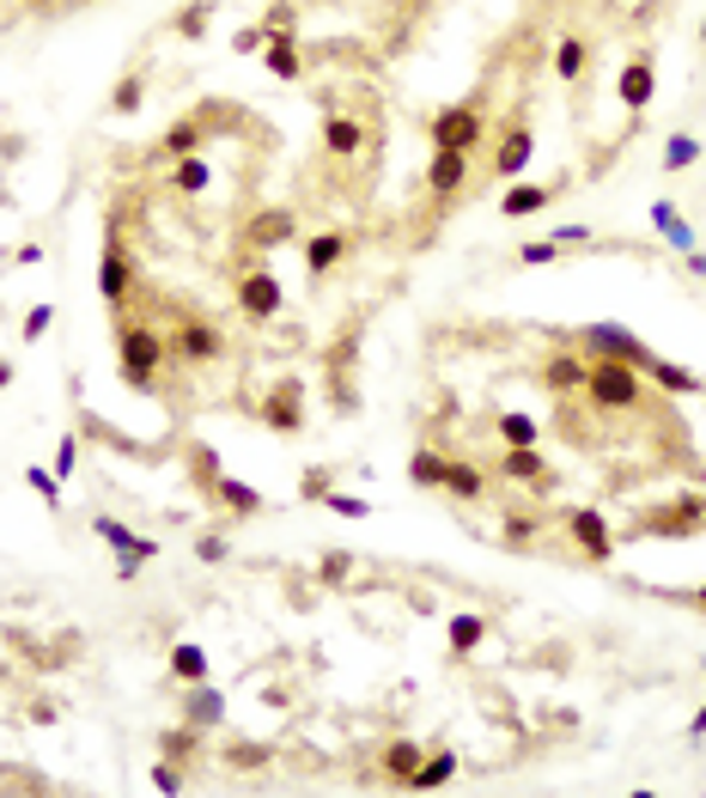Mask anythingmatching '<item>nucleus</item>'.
Here are the masks:
<instances>
[{"label":"nucleus","mask_w":706,"mask_h":798,"mask_svg":"<svg viewBox=\"0 0 706 798\" xmlns=\"http://www.w3.org/2000/svg\"><path fill=\"white\" fill-rule=\"evenodd\" d=\"M530 153H537V134L523 129V122H511L494 146V177H518V171L530 165Z\"/></svg>","instance_id":"19"},{"label":"nucleus","mask_w":706,"mask_h":798,"mask_svg":"<svg viewBox=\"0 0 706 798\" xmlns=\"http://www.w3.org/2000/svg\"><path fill=\"white\" fill-rule=\"evenodd\" d=\"M566 537H573V549L585 555V561H609L615 555V531H609V518H603L597 506L566 512Z\"/></svg>","instance_id":"10"},{"label":"nucleus","mask_w":706,"mask_h":798,"mask_svg":"<svg viewBox=\"0 0 706 798\" xmlns=\"http://www.w3.org/2000/svg\"><path fill=\"white\" fill-rule=\"evenodd\" d=\"M445 463L451 458H439L432 446H420L415 458H408V482H415V488H445Z\"/></svg>","instance_id":"35"},{"label":"nucleus","mask_w":706,"mask_h":798,"mask_svg":"<svg viewBox=\"0 0 706 798\" xmlns=\"http://www.w3.org/2000/svg\"><path fill=\"white\" fill-rule=\"evenodd\" d=\"M591 360V353H585ZM585 396L597 415H628V408H640V396H646V379H640V367H628V360H591V372H585Z\"/></svg>","instance_id":"2"},{"label":"nucleus","mask_w":706,"mask_h":798,"mask_svg":"<svg viewBox=\"0 0 706 798\" xmlns=\"http://www.w3.org/2000/svg\"><path fill=\"white\" fill-rule=\"evenodd\" d=\"M153 792H165V798L184 792V762H165V756H158L153 762Z\"/></svg>","instance_id":"41"},{"label":"nucleus","mask_w":706,"mask_h":798,"mask_svg":"<svg viewBox=\"0 0 706 798\" xmlns=\"http://www.w3.org/2000/svg\"><path fill=\"white\" fill-rule=\"evenodd\" d=\"M585 372H591L585 353H554L549 367H542V384L561 391V396H578V391H585Z\"/></svg>","instance_id":"23"},{"label":"nucleus","mask_w":706,"mask_h":798,"mask_svg":"<svg viewBox=\"0 0 706 798\" xmlns=\"http://www.w3.org/2000/svg\"><path fill=\"white\" fill-rule=\"evenodd\" d=\"M293 238H299V220H293L287 208H262L256 220L244 226V244H250V250H256V244H262V250H275V244H293Z\"/></svg>","instance_id":"18"},{"label":"nucleus","mask_w":706,"mask_h":798,"mask_svg":"<svg viewBox=\"0 0 706 798\" xmlns=\"http://www.w3.org/2000/svg\"><path fill=\"white\" fill-rule=\"evenodd\" d=\"M49 324H55V305H31V311H25V341H43V336H49Z\"/></svg>","instance_id":"48"},{"label":"nucleus","mask_w":706,"mask_h":798,"mask_svg":"<svg viewBox=\"0 0 706 798\" xmlns=\"http://www.w3.org/2000/svg\"><path fill=\"white\" fill-rule=\"evenodd\" d=\"M701 524H706V500H701V494H676L664 512H652V518L633 524V537H652V543H688V537H701Z\"/></svg>","instance_id":"5"},{"label":"nucleus","mask_w":706,"mask_h":798,"mask_svg":"<svg viewBox=\"0 0 706 798\" xmlns=\"http://www.w3.org/2000/svg\"><path fill=\"white\" fill-rule=\"evenodd\" d=\"M79 7H92V0H79Z\"/></svg>","instance_id":"61"},{"label":"nucleus","mask_w":706,"mask_h":798,"mask_svg":"<svg viewBox=\"0 0 706 798\" xmlns=\"http://www.w3.org/2000/svg\"><path fill=\"white\" fill-rule=\"evenodd\" d=\"M232 762H238V768H262V762H268V750H262V744H238Z\"/></svg>","instance_id":"51"},{"label":"nucleus","mask_w":706,"mask_h":798,"mask_svg":"<svg viewBox=\"0 0 706 798\" xmlns=\"http://www.w3.org/2000/svg\"><path fill=\"white\" fill-rule=\"evenodd\" d=\"M457 780V756L451 750H432V756H420V768L408 774V792H439V786Z\"/></svg>","instance_id":"24"},{"label":"nucleus","mask_w":706,"mask_h":798,"mask_svg":"<svg viewBox=\"0 0 706 798\" xmlns=\"http://www.w3.org/2000/svg\"><path fill=\"white\" fill-rule=\"evenodd\" d=\"M141 105H146V67H134V74H122V79H117V92H110V110H117V117H134Z\"/></svg>","instance_id":"36"},{"label":"nucleus","mask_w":706,"mask_h":798,"mask_svg":"<svg viewBox=\"0 0 706 798\" xmlns=\"http://www.w3.org/2000/svg\"><path fill=\"white\" fill-rule=\"evenodd\" d=\"M329 494V470H305L299 475V500H323Z\"/></svg>","instance_id":"49"},{"label":"nucleus","mask_w":706,"mask_h":798,"mask_svg":"<svg viewBox=\"0 0 706 798\" xmlns=\"http://www.w3.org/2000/svg\"><path fill=\"white\" fill-rule=\"evenodd\" d=\"M196 744H201L196 725H177V732L158 737V756H165V762H189V756H196Z\"/></svg>","instance_id":"37"},{"label":"nucleus","mask_w":706,"mask_h":798,"mask_svg":"<svg viewBox=\"0 0 706 798\" xmlns=\"http://www.w3.org/2000/svg\"><path fill=\"white\" fill-rule=\"evenodd\" d=\"M664 238H670V244H676V250H682V256H688V250H694V226H688V220H682V214H676V220H670V226H664Z\"/></svg>","instance_id":"50"},{"label":"nucleus","mask_w":706,"mask_h":798,"mask_svg":"<svg viewBox=\"0 0 706 798\" xmlns=\"http://www.w3.org/2000/svg\"><path fill=\"white\" fill-rule=\"evenodd\" d=\"M348 555H329V561H323V579H329V586H335V579H348Z\"/></svg>","instance_id":"54"},{"label":"nucleus","mask_w":706,"mask_h":798,"mask_svg":"<svg viewBox=\"0 0 706 798\" xmlns=\"http://www.w3.org/2000/svg\"><path fill=\"white\" fill-rule=\"evenodd\" d=\"M170 677H177V682H201V677H208V653H201L196 641H177V646H170Z\"/></svg>","instance_id":"33"},{"label":"nucleus","mask_w":706,"mask_h":798,"mask_svg":"<svg viewBox=\"0 0 706 798\" xmlns=\"http://www.w3.org/2000/svg\"><path fill=\"white\" fill-rule=\"evenodd\" d=\"M561 256V244H554V238H530V244H518V262L523 269H537V262H554Z\"/></svg>","instance_id":"44"},{"label":"nucleus","mask_w":706,"mask_h":798,"mask_svg":"<svg viewBox=\"0 0 706 798\" xmlns=\"http://www.w3.org/2000/svg\"><path fill=\"white\" fill-rule=\"evenodd\" d=\"M92 537L117 555V579H134L146 561H158V537H141V531H129V524L110 518V512H98V518H92Z\"/></svg>","instance_id":"4"},{"label":"nucleus","mask_w":706,"mask_h":798,"mask_svg":"<svg viewBox=\"0 0 706 798\" xmlns=\"http://www.w3.org/2000/svg\"><path fill=\"white\" fill-rule=\"evenodd\" d=\"M170 353H184L189 367H213V360H225V329L189 317V324L170 329Z\"/></svg>","instance_id":"9"},{"label":"nucleus","mask_w":706,"mask_h":798,"mask_svg":"<svg viewBox=\"0 0 706 798\" xmlns=\"http://www.w3.org/2000/svg\"><path fill=\"white\" fill-rule=\"evenodd\" d=\"M225 555H232V543H225L220 531H201L196 537V561H225Z\"/></svg>","instance_id":"46"},{"label":"nucleus","mask_w":706,"mask_h":798,"mask_svg":"<svg viewBox=\"0 0 706 798\" xmlns=\"http://www.w3.org/2000/svg\"><path fill=\"white\" fill-rule=\"evenodd\" d=\"M463 184H470V153H457V146H432V158H427V196L432 201H457Z\"/></svg>","instance_id":"11"},{"label":"nucleus","mask_w":706,"mask_h":798,"mask_svg":"<svg viewBox=\"0 0 706 798\" xmlns=\"http://www.w3.org/2000/svg\"><path fill=\"white\" fill-rule=\"evenodd\" d=\"M323 506L329 512H335V518H353V524H360V518H366V500H360V494H335V488H329V494H323Z\"/></svg>","instance_id":"42"},{"label":"nucleus","mask_w":706,"mask_h":798,"mask_svg":"<svg viewBox=\"0 0 706 798\" xmlns=\"http://www.w3.org/2000/svg\"><path fill=\"white\" fill-rule=\"evenodd\" d=\"M98 293H104L110 311H122L134 293V269H129V250H122V238H104V256H98Z\"/></svg>","instance_id":"12"},{"label":"nucleus","mask_w":706,"mask_h":798,"mask_svg":"<svg viewBox=\"0 0 706 798\" xmlns=\"http://www.w3.org/2000/svg\"><path fill=\"white\" fill-rule=\"evenodd\" d=\"M213 500H220V506H232L238 518H256V512L268 506V500H262L250 482H238V475H220V482H213Z\"/></svg>","instance_id":"27"},{"label":"nucleus","mask_w":706,"mask_h":798,"mask_svg":"<svg viewBox=\"0 0 706 798\" xmlns=\"http://www.w3.org/2000/svg\"><path fill=\"white\" fill-rule=\"evenodd\" d=\"M208 25H213V0H189L184 13L170 19V31H177L184 43H201V37H208Z\"/></svg>","instance_id":"34"},{"label":"nucleus","mask_w":706,"mask_h":798,"mask_svg":"<svg viewBox=\"0 0 706 798\" xmlns=\"http://www.w3.org/2000/svg\"><path fill=\"white\" fill-rule=\"evenodd\" d=\"M615 98H621V110L628 117H646L658 98V67H652V50H633L628 67H621V79H615Z\"/></svg>","instance_id":"8"},{"label":"nucleus","mask_w":706,"mask_h":798,"mask_svg":"<svg viewBox=\"0 0 706 798\" xmlns=\"http://www.w3.org/2000/svg\"><path fill=\"white\" fill-rule=\"evenodd\" d=\"M7 384H13V367H7V360H0V391H7Z\"/></svg>","instance_id":"58"},{"label":"nucleus","mask_w":706,"mask_h":798,"mask_svg":"<svg viewBox=\"0 0 706 798\" xmlns=\"http://www.w3.org/2000/svg\"><path fill=\"white\" fill-rule=\"evenodd\" d=\"M694 158H701V141H694L688 129H682V134H670V141H664V171H688Z\"/></svg>","instance_id":"39"},{"label":"nucleus","mask_w":706,"mask_h":798,"mask_svg":"<svg viewBox=\"0 0 706 798\" xmlns=\"http://www.w3.org/2000/svg\"><path fill=\"white\" fill-rule=\"evenodd\" d=\"M676 214H682V208H676V196H658V201H652V226H658V232H664V226L676 220Z\"/></svg>","instance_id":"52"},{"label":"nucleus","mask_w":706,"mask_h":798,"mask_svg":"<svg viewBox=\"0 0 706 798\" xmlns=\"http://www.w3.org/2000/svg\"><path fill=\"white\" fill-rule=\"evenodd\" d=\"M445 494H451V500H482V494H487V475L475 470V463L451 458V463H445Z\"/></svg>","instance_id":"31"},{"label":"nucleus","mask_w":706,"mask_h":798,"mask_svg":"<svg viewBox=\"0 0 706 798\" xmlns=\"http://www.w3.org/2000/svg\"><path fill=\"white\" fill-rule=\"evenodd\" d=\"M262 62H268V74L275 79H305V43L293 37V31H275V37H268V50H262Z\"/></svg>","instance_id":"20"},{"label":"nucleus","mask_w":706,"mask_h":798,"mask_svg":"<svg viewBox=\"0 0 706 798\" xmlns=\"http://www.w3.org/2000/svg\"><path fill=\"white\" fill-rule=\"evenodd\" d=\"M578 348H585L591 360H628V367H640V372L658 360V353L646 348V341L633 336L628 324H609V317H597V324H585V329H578Z\"/></svg>","instance_id":"3"},{"label":"nucleus","mask_w":706,"mask_h":798,"mask_svg":"<svg viewBox=\"0 0 706 798\" xmlns=\"http://www.w3.org/2000/svg\"><path fill=\"white\" fill-rule=\"evenodd\" d=\"M353 250V238L348 232H317V238H305V275H317L323 281L329 269H335L341 256Z\"/></svg>","instance_id":"22"},{"label":"nucleus","mask_w":706,"mask_h":798,"mask_svg":"<svg viewBox=\"0 0 706 798\" xmlns=\"http://www.w3.org/2000/svg\"><path fill=\"white\" fill-rule=\"evenodd\" d=\"M74 463H79V439H74V433H62V439H55V458H49V470H55V475H62V482H67V475H74Z\"/></svg>","instance_id":"43"},{"label":"nucleus","mask_w":706,"mask_h":798,"mask_svg":"<svg viewBox=\"0 0 706 798\" xmlns=\"http://www.w3.org/2000/svg\"><path fill=\"white\" fill-rule=\"evenodd\" d=\"M566 177H554V184H511L506 196H499V214L506 220H530V214H549L554 201H561Z\"/></svg>","instance_id":"15"},{"label":"nucleus","mask_w":706,"mask_h":798,"mask_svg":"<svg viewBox=\"0 0 706 798\" xmlns=\"http://www.w3.org/2000/svg\"><path fill=\"white\" fill-rule=\"evenodd\" d=\"M184 725H196V732H220L225 725V689L220 682H184Z\"/></svg>","instance_id":"13"},{"label":"nucleus","mask_w":706,"mask_h":798,"mask_svg":"<svg viewBox=\"0 0 706 798\" xmlns=\"http://www.w3.org/2000/svg\"><path fill=\"white\" fill-rule=\"evenodd\" d=\"M549 238H554V244H561V250H566V244H585V238H591V226H554V232H549Z\"/></svg>","instance_id":"53"},{"label":"nucleus","mask_w":706,"mask_h":798,"mask_svg":"<svg viewBox=\"0 0 706 798\" xmlns=\"http://www.w3.org/2000/svg\"><path fill=\"white\" fill-rule=\"evenodd\" d=\"M701 677H706V653H701Z\"/></svg>","instance_id":"60"},{"label":"nucleus","mask_w":706,"mask_h":798,"mask_svg":"<svg viewBox=\"0 0 706 798\" xmlns=\"http://www.w3.org/2000/svg\"><path fill=\"white\" fill-rule=\"evenodd\" d=\"M646 379H652L658 391H670V396H694V391H706V384L694 379V372L670 367V360H652V367H646Z\"/></svg>","instance_id":"32"},{"label":"nucleus","mask_w":706,"mask_h":798,"mask_svg":"<svg viewBox=\"0 0 706 798\" xmlns=\"http://www.w3.org/2000/svg\"><path fill=\"white\" fill-rule=\"evenodd\" d=\"M688 732H694V737H706V701L694 707V725H688Z\"/></svg>","instance_id":"55"},{"label":"nucleus","mask_w":706,"mask_h":798,"mask_svg":"<svg viewBox=\"0 0 706 798\" xmlns=\"http://www.w3.org/2000/svg\"><path fill=\"white\" fill-rule=\"evenodd\" d=\"M323 153L329 158H360L366 153V129L353 117H341V110H329V122H323Z\"/></svg>","instance_id":"21"},{"label":"nucleus","mask_w":706,"mask_h":798,"mask_svg":"<svg viewBox=\"0 0 706 798\" xmlns=\"http://www.w3.org/2000/svg\"><path fill=\"white\" fill-rule=\"evenodd\" d=\"M280 305H287V293H280V281L268 275V269H244V275H238V311H244L250 324H275Z\"/></svg>","instance_id":"7"},{"label":"nucleus","mask_w":706,"mask_h":798,"mask_svg":"<svg viewBox=\"0 0 706 798\" xmlns=\"http://www.w3.org/2000/svg\"><path fill=\"white\" fill-rule=\"evenodd\" d=\"M445 641H451V658H470L475 646L487 641V615H451V628H445Z\"/></svg>","instance_id":"29"},{"label":"nucleus","mask_w":706,"mask_h":798,"mask_svg":"<svg viewBox=\"0 0 706 798\" xmlns=\"http://www.w3.org/2000/svg\"><path fill=\"white\" fill-rule=\"evenodd\" d=\"M499 537H506L511 549H530V537H537V518H506V524H499Z\"/></svg>","instance_id":"47"},{"label":"nucleus","mask_w":706,"mask_h":798,"mask_svg":"<svg viewBox=\"0 0 706 798\" xmlns=\"http://www.w3.org/2000/svg\"><path fill=\"white\" fill-rule=\"evenodd\" d=\"M25 482L37 488V500H43L49 512H62V475H55L49 463H31V470H25Z\"/></svg>","instance_id":"38"},{"label":"nucleus","mask_w":706,"mask_h":798,"mask_svg":"<svg viewBox=\"0 0 706 798\" xmlns=\"http://www.w3.org/2000/svg\"><path fill=\"white\" fill-rule=\"evenodd\" d=\"M688 269H694V275H706V256H701V250H688Z\"/></svg>","instance_id":"56"},{"label":"nucleus","mask_w":706,"mask_h":798,"mask_svg":"<svg viewBox=\"0 0 706 798\" xmlns=\"http://www.w3.org/2000/svg\"><path fill=\"white\" fill-rule=\"evenodd\" d=\"M165 360H170V336H158L153 324L122 317V324H117V367H122V379H129L134 391H146V384H158Z\"/></svg>","instance_id":"1"},{"label":"nucleus","mask_w":706,"mask_h":798,"mask_svg":"<svg viewBox=\"0 0 706 798\" xmlns=\"http://www.w3.org/2000/svg\"><path fill=\"white\" fill-rule=\"evenodd\" d=\"M701 50H706V19H701Z\"/></svg>","instance_id":"59"},{"label":"nucleus","mask_w":706,"mask_h":798,"mask_svg":"<svg viewBox=\"0 0 706 798\" xmlns=\"http://www.w3.org/2000/svg\"><path fill=\"white\" fill-rule=\"evenodd\" d=\"M432 146H457V153H475V146L487 141V117L475 98H463V105H445L439 117H432Z\"/></svg>","instance_id":"6"},{"label":"nucleus","mask_w":706,"mask_h":798,"mask_svg":"<svg viewBox=\"0 0 706 798\" xmlns=\"http://www.w3.org/2000/svg\"><path fill=\"white\" fill-rule=\"evenodd\" d=\"M585 67H591V43L585 37H561V43H554V79H561V86H573Z\"/></svg>","instance_id":"30"},{"label":"nucleus","mask_w":706,"mask_h":798,"mask_svg":"<svg viewBox=\"0 0 706 798\" xmlns=\"http://www.w3.org/2000/svg\"><path fill=\"white\" fill-rule=\"evenodd\" d=\"M170 189H177V196H201V189H213V165H208V153L177 158V165H170Z\"/></svg>","instance_id":"26"},{"label":"nucleus","mask_w":706,"mask_h":798,"mask_svg":"<svg viewBox=\"0 0 706 798\" xmlns=\"http://www.w3.org/2000/svg\"><path fill=\"white\" fill-rule=\"evenodd\" d=\"M201 146H208V117H177L165 134H158V158H170V165L201 153Z\"/></svg>","instance_id":"17"},{"label":"nucleus","mask_w":706,"mask_h":798,"mask_svg":"<svg viewBox=\"0 0 706 798\" xmlns=\"http://www.w3.org/2000/svg\"><path fill=\"white\" fill-rule=\"evenodd\" d=\"M420 756H427V750H420L415 737H396V744H384V780H390V786H408V774L420 768Z\"/></svg>","instance_id":"28"},{"label":"nucleus","mask_w":706,"mask_h":798,"mask_svg":"<svg viewBox=\"0 0 706 798\" xmlns=\"http://www.w3.org/2000/svg\"><path fill=\"white\" fill-rule=\"evenodd\" d=\"M499 482H537L542 494H549L554 470H549V458H542L537 446H506L499 451Z\"/></svg>","instance_id":"16"},{"label":"nucleus","mask_w":706,"mask_h":798,"mask_svg":"<svg viewBox=\"0 0 706 798\" xmlns=\"http://www.w3.org/2000/svg\"><path fill=\"white\" fill-rule=\"evenodd\" d=\"M189 475H196V482H201V494L213 500V482H220V458L196 446V451H189Z\"/></svg>","instance_id":"40"},{"label":"nucleus","mask_w":706,"mask_h":798,"mask_svg":"<svg viewBox=\"0 0 706 798\" xmlns=\"http://www.w3.org/2000/svg\"><path fill=\"white\" fill-rule=\"evenodd\" d=\"M268 37H275L268 25H244V31L232 37V50H238V55H262V50H268Z\"/></svg>","instance_id":"45"},{"label":"nucleus","mask_w":706,"mask_h":798,"mask_svg":"<svg viewBox=\"0 0 706 798\" xmlns=\"http://www.w3.org/2000/svg\"><path fill=\"white\" fill-rule=\"evenodd\" d=\"M305 384L299 379H287V384H275V391H268V403L256 408V420L262 427H275V433H299L305 427Z\"/></svg>","instance_id":"14"},{"label":"nucleus","mask_w":706,"mask_h":798,"mask_svg":"<svg viewBox=\"0 0 706 798\" xmlns=\"http://www.w3.org/2000/svg\"><path fill=\"white\" fill-rule=\"evenodd\" d=\"M494 433H499V446H542L537 415H523V408H499V415H494Z\"/></svg>","instance_id":"25"},{"label":"nucleus","mask_w":706,"mask_h":798,"mask_svg":"<svg viewBox=\"0 0 706 798\" xmlns=\"http://www.w3.org/2000/svg\"><path fill=\"white\" fill-rule=\"evenodd\" d=\"M688 603H694V610L706 615V586H694V598H688Z\"/></svg>","instance_id":"57"}]
</instances>
